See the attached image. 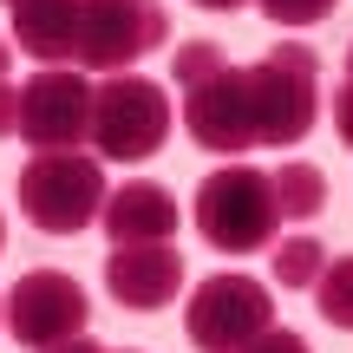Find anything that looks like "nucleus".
I'll return each mask as SVG.
<instances>
[{
    "label": "nucleus",
    "mask_w": 353,
    "mask_h": 353,
    "mask_svg": "<svg viewBox=\"0 0 353 353\" xmlns=\"http://www.w3.org/2000/svg\"><path fill=\"white\" fill-rule=\"evenodd\" d=\"M249 105H255V144L288 151L321 118V52L307 39H281L275 52L249 65Z\"/></svg>",
    "instance_id": "1"
},
{
    "label": "nucleus",
    "mask_w": 353,
    "mask_h": 353,
    "mask_svg": "<svg viewBox=\"0 0 353 353\" xmlns=\"http://www.w3.org/2000/svg\"><path fill=\"white\" fill-rule=\"evenodd\" d=\"M20 190V216L46 236H79L92 229V216L105 210V164L92 151H33L13 176Z\"/></svg>",
    "instance_id": "2"
},
{
    "label": "nucleus",
    "mask_w": 353,
    "mask_h": 353,
    "mask_svg": "<svg viewBox=\"0 0 353 353\" xmlns=\"http://www.w3.org/2000/svg\"><path fill=\"white\" fill-rule=\"evenodd\" d=\"M190 216H196L203 242L223 249V255H255V249H268L275 229H281L275 183H268V170H255V164L210 170L196 183V210H190Z\"/></svg>",
    "instance_id": "3"
},
{
    "label": "nucleus",
    "mask_w": 353,
    "mask_h": 353,
    "mask_svg": "<svg viewBox=\"0 0 353 353\" xmlns=\"http://www.w3.org/2000/svg\"><path fill=\"white\" fill-rule=\"evenodd\" d=\"M170 138V99L164 85L138 72H112L105 85H92V151L99 164H144Z\"/></svg>",
    "instance_id": "4"
},
{
    "label": "nucleus",
    "mask_w": 353,
    "mask_h": 353,
    "mask_svg": "<svg viewBox=\"0 0 353 353\" xmlns=\"http://www.w3.org/2000/svg\"><path fill=\"white\" fill-rule=\"evenodd\" d=\"M164 0H79V72H131L151 46H164Z\"/></svg>",
    "instance_id": "5"
},
{
    "label": "nucleus",
    "mask_w": 353,
    "mask_h": 353,
    "mask_svg": "<svg viewBox=\"0 0 353 353\" xmlns=\"http://www.w3.org/2000/svg\"><path fill=\"white\" fill-rule=\"evenodd\" d=\"M275 327V294L249 275H210L183 307V334L196 353H236Z\"/></svg>",
    "instance_id": "6"
},
{
    "label": "nucleus",
    "mask_w": 353,
    "mask_h": 353,
    "mask_svg": "<svg viewBox=\"0 0 353 353\" xmlns=\"http://www.w3.org/2000/svg\"><path fill=\"white\" fill-rule=\"evenodd\" d=\"M92 321V301L65 268H26L7 294V334L20 347H59V341H79Z\"/></svg>",
    "instance_id": "7"
},
{
    "label": "nucleus",
    "mask_w": 353,
    "mask_h": 353,
    "mask_svg": "<svg viewBox=\"0 0 353 353\" xmlns=\"http://www.w3.org/2000/svg\"><path fill=\"white\" fill-rule=\"evenodd\" d=\"M20 138L33 151H79L92 138V79L85 72H33L20 85Z\"/></svg>",
    "instance_id": "8"
},
{
    "label": "nucleus",
    "mask_w": 353,
    "mask_h": 353,
    "mask_svg": "<svg viewBox=\"0 0 353 353\" xmlns=\"http://www.w3.org/2000/svg\"><path fill=\"white\" fill-rule=\"evenodd\" d=\"M183 125H190V144L216 157H242L255 151V105H249V65H223L210 72L203 85L183 92Z\"/></svg>",
    "instance_id": "9"
},
{
    "label": "nucleus",
    "mask_w": 353,
    "mask_h": 353,
    "mask_svg": "<svg viewBox=\"0 0 353 353\" xmlns=\"http://www.w3.org/2000/svg\"><path fill=\"white\" fill-rule=\"evenodd\" d=\"M105 288H112L118 307L131 314H157V307L176 301L183 288V255L170 242H118L112 262H105Z\"/></svg>",
    "instance_id": "10"
},
{
    "label": "nucleus",
    "mask_w": 353,
    "mask_h": 353,
    "mask_svg": "<svg viewBox=\"0 0 353 353\" xmlns=\"http://www.w3.org/2000/svg\"><path fill=\"white\" fill-rule=\"evenodd\" d=\"M99 216H105L112 249H118V242H170V236H176V196H170V190H157V183H125V190H112Z\"/></svg>",
    "instance_id": "11"
},
{
    "label": "nucleus",
    "mask_w": 353,
    "mask_h": 353,
    "mask_svg": "<svg viewBox=\"0 0 353 353\" xmlns=\"http://www.w3.org/2000/svg\"><path fill=\"white\" fill-rule=\"evenodd\" d=\"M13 39H20V52H33L46 65H72L79 0H26V7H13Z\"/></svg>",
    "instance_id": "12"
},
{
    "label": "nucleus",
    "mask_w": 353,
    "mask_h": 353,
    "mask_svg": "<svg viewBox=\"0 0 353 353\" xmlns=\"http://www.w3.org/2000/svg\"><path fill=\"white\" fill-rule=\"evenodd\" d=\"M268 183H275L281 223H314V216L327 210V176L314 164H281V170H268Z\"/></svg>",
    "instance_id": "13"
},
{
    "label": "nucleus",
    "mask_w": 353,
    "mask_h": 353,
    "mask_svg": "<svg viewBox=\"0 0 353 353\" xmlns=\"http://www.w3.org/2000/svg\"><path fill=\"white\" fill-rule=\"evenodd\" d=\"M314 314L327 321V327H347L353 334V255H341V262L321 268V281H314Z\"/></svg>",
    "instance_id": "14"
},
{
    "label": "nucleus",
    "mask_w": 353,
    "mask_h": 353,
    "mask_svg": "<svg viewBox=\"0 0 353 353\" xmlns=\"http://www.w3.org/2000/svg\"><path fill=\"white\" fill-rule=\"evenodd\" d=\"M321 268H327L321 236H288V242H275V281H281V288H314Z\"/></svg>",
    "instance_id": "15"
},
{
    "label": "nucleus",
    "mask_w": 353,
    "mask_h": 353,
    "mask_svg": "<svg viewBox=\"0 0 353 353\" xmlns=\"http://www.w3.org/2000/svg\"><path fill=\"white\" fill-rule=\"evenodd\" d=\"M223 46H216V39H190V46H176V65H170V72H176V85H203V79H210V72H223Z\"/></svg>",
    "instance_id": "16"
},
{
    "label": "nucleus",
    "mask_w": 353,
    "mask_h": 353,
    "mask_svg": "<svg viewBox=\"0 0 353 353\" xmlns=\"http://www.w3.org/2000/svg\"><path fill=\"white\" fill-rule=\"evenodd\" d=\"M262 7V20H281V26H314V20H327L341 0H255Z\"/></svg>",
    "instance_id": "17"
},
{
    "label": "nucleus",
    "mask_w": 353,
    "mask_h": 353,
    "mask_svg": "<svg viewBox=\"0 0 353 353\" xmlns=\"http://www.w3.org/2000/svg\"><path fill=\"white\" fill-rule=\"evenodd\" d=\"M236 353H307V341L294 327H268V334H255V341L236 347Z\"/></svg>",
    "instance_id": "18"
},
{
    "label": "nucleus",
    "mask_w": 353,
    "mask_h": 353,
    "mask_svg": "<svg viewBox=\"0 0 353 353\" xmlns=\"http://www.w3.org/2000/svg\"><path fill=\"white\" fill-rule=\"evenodd\" d=\"M334 131H341V144L353 151V79H341V92H334Z\"/></svg>",
    "instance_id": "19"
},
{
    "label": "nucleus",
    "mask_w": 353,
    "mask_h": 353,
    "mask_svg": "<svg viewBox=\"0 0 353 353\" xmlns=\"http://www.w3.org/2000/svg\"><path fill=\"white\" fill-rule=\"evenodd\" d=\"M20 131V92H13V79H0V138H13Z\"/></svg>",
    "instance_id": "20"
},
{
    "label": "nucleus",
    "mask_w": 353,
    "mask_h": 353,
    "mask_svg": "<svg viewBox=\"0 0 353 353\" xmlns=\"http://www.w3.org/2000/svg\"><path fill=\"white\" fill-rule=\"evenodd\" d=\"M46 353H105L92 334H79V341H59V347H46Z\"/></svg>",
    "instance_id": "21"
},
{
    "label": "nucleus",
    "mask_w": 353,
    "mask_h": 353,
    "mask_svg": "<svg viewBox=\"0 0 353 353\" xmlns=\"http://www.w3.org/2000/svg\"><path fill=\"white\" fill-rule=\"evenodd\" d=\"M196 7H210V13H236L242 0H196Z\"/></svg>",
    "instance_id": "22"
},
{
    "label": "nucleus",
    "mask_w": 353,
    "mask_h": 353,
    "mask_svg": "<svg viewBox=\"0 0 353 353\" xmlns=\"http://www.w3.org/2000/svg\"><path fill=\"white\" fill-rule=\"evenodd\" d=\"M7 72H13V46L0 39V79H7Z\"/></svg>",
    "instance_id": "23"
},
{
    "label": "nucleus",
    "mask_w": 353,
    "mask_h": 353,
    "mask_svg": "<svg viewBox=\"0 0 353 353\" xmlns=\"http://www.w3.org/2000/svg\"><path fill=\"white\" fill-rule=\"evenodd\" d=\"M347 79H353V46H347Z\"/></svg>",
    "instance_id": "24"
},
{
    "label": "nucleus",
    "mask_w": 353,
    "mask_h": 353,
    "mask_svg": "<svg viewBox=\"0 0 353 353\" xmlns=\"http://www.w3.org/2000/svg\"><path fill=\"white\" fill-rule=\"evenodd\" d=\"M0 7H26V0H0Z\"/></svg>",
    "instance_id": "25"
},
{
    "label": "nucleus",
    "mask_w": 353,
    "mask_h": 353,
    "mask_svg": "<svg viewBox=\"0 0 353 353\" xmlns=\"http://www.w3.org/2000/svg\"><path fill=\"white\" fill-rule=\"evenodd\" d=\"M0 249H7V229H0Z\"/></svg>",
    "instance_id": "26"
}]
</instances>
